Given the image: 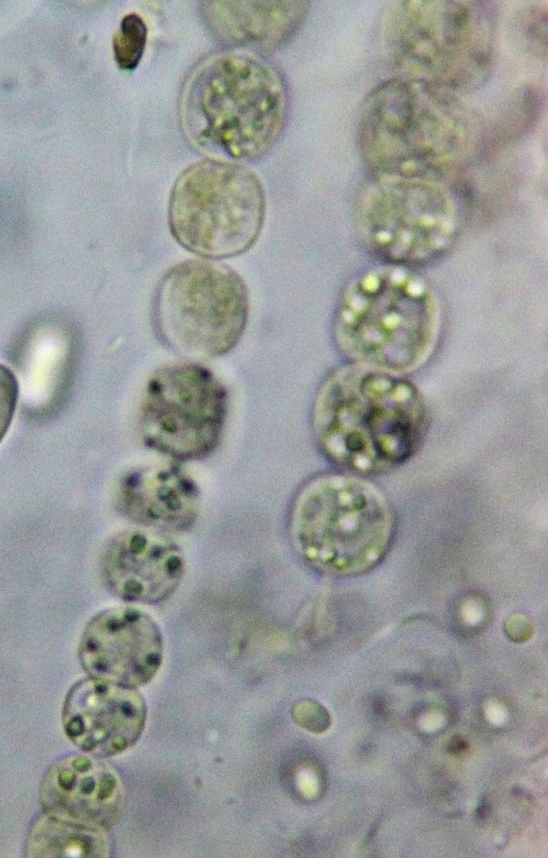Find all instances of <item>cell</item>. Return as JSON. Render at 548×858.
Listing matches in <instances>:
<instances>
[{
  "mask_svg": "<svg viewBox=\"0 0 548 858\" xmlns=\"http://www.w3.org/2000/svg\"><path fill=\"white\" fill-rule=\"evenodd\" d=\"M440 319L427 281L409 267L386 263L347 283L334 312L332 337L352 363L403 375L431 355Z\"/></svg>",
  "mask_w": 548,
  "mask_h": 858,
  "instance_id": "4",
  "label": "cell"
},
{
  "mask_svg": "<svg viewBox=\"0 0 548 858\" xmlns=\"http://www.w3.org/2000/svg\"><path fill=\"white\" fill-rule=\"evenodd\" d=\"M547 5H534L524 16V31L531 47L543 56L546 51Z\"/></svg>",
  "mask_w": 548,
  "mask_h": 858,
  "instance_id": "19",
  "label": "cell"
},
{
  "mask_svg": "<svg viewBox=\"0 0 548 858\" xmlns=\"http://www.w3.org/2000/svg\"><path fill=\"white\" fill-rule=\"evenodd\" d=\"M78 655L89 676L137 688L156 675L163 658V639L146 612L130 606L111 607L87 622Z\"/></svg>",
  "mask_w": 548,
  "mask_h": 858,
  "instance_id": "11",
  "label": "cell"
},
{
  "mask_svg": "<svg viewBox=\"0 0 548 858\" xmlns=\"http://www.w3.org/2000/svg\"><path fill=\"white\" fill-rule=\"evenodd\" d=\"M227 410V391L208 368L195 363L165 365L144 387L141 436L146 447L170 460H201L218 445Z\"/></svg>",
  "mask_w": 548,
  "mask_h": 858,
  "instance_id": "10",
  "label": "cell"
},
{
  "mask_svg": "<svg viewBox=\"0 0 548 858\" xmlns=\"http://www.w3.org/2000/svg\"><path fill=\"white\" fill-rule=\"evenodd\" d=\"M180 463L170 460L125 473L117 491L121 513L133 523L161 533L190 529L198 517L200 493Z\"/></svg>",
  "mask_w": 548,
  "mask_h": 858,
  "instance_id": "15",
  "label": "cell"
},
{
  "mask_svg": "<svg viewBox=\"0 0 548 858\" xmlns=\"http://www.w3.org/2000/svg\"><path fill=\"white\" fill-rule=\"evenodd\" d=\"M311 422L327 461L366 476L391 471L417 451L428 412L418 388L402 375L353 363L322 382Z\"/></svg>",
  "mask_w": 548,
  "mask_h": 858,
  "instance_id": "1",
  "label": "cell"
},
{
  "mask_svg": "<svg viewBox=\"0 0 548 858\" xmlns=\"http://www.w3.org/2000/svg\"><path fill=\"white\" fill-rule=\"evenodd\" d=\"M248 307L246 284L235 270L213 261L188 260L161 280L153 302L154 327L174 351L215 358L241 339Z\"/></svg>",
  "mask_w": 548,
  "mask_h": 858,
  "instance_id": "9",
  "label": "cell"
},
{
  "mask_svg": "<svg viewBox=\"0 0 548 858\" xmlns=\"http://www.w3.org/2000/svg\"><path fill=\"white\" fill-rule=\"evenodd\" d=\"M147 40V26L137 13L126 14L112 37L115 61L121 69L132 71L141 61Z\"/></svg>",
  "mask_w": 548,
  "mask_h": 858,
  "instance_id": "18",
  "label": "cell"
},
{
  "mask_svg": "<svg viewBox=\"0 0 548 858\" xmlns=\"http://www.w3.org/2000/svg\"><path fill=\"white\" fill-rule=\"evenodd\" d=\"M100 570L107 588L119 598L157 604L179 587L185 561L179 546L163 533L127 529L106 542Z\"/></svg>",
  "mask_w": 548,
  "mask_h": 858,
  "instance_id": "14",
  "label": "cell"
},
{
  "mask_svg": "<svg viewBox=\"0 0 548 858\" xmlns=\"http://www.w3.org/2000/svg\"><path fill=\"white\" fill-rule=\"evenodd\" d=\"M355 220L372 254L409 268L444 254L459 228L455 200L438 181L373 174L357 196Z\"/></svg>",
  "mask_w": 548,
  "mask_h": 858,
  "instance_id": "8",
  "label": "cell"
},
{
  "mask_svg": "<svg viewBox=\"0 0 548 858\" xmlns=\"http://www.w3.org/2000/svg\"><path fill=\"white\" fill-rule=\"evenodd\" d=\"M105 832L57 819L46 813L30 825L25 842L26 857H109Z\"/></svg>",
  "mask_w": 548,
  "mask_h": 858,
  "instance_id": "17",
  "label": "cell"
},
{
  "mask_svg": "<svg viewBox=\"0 0 548 858\" xmlns=\"http://www.w3.org/2000/svg\"><path fill=\"white\" fill-rule=\"evenodd\" d=\"M468 748V744L464 739L455 736L449 744V751L454 754L463 753Z\"/></svg>",
  "mask_w": 548,
  "mask_h": 858,
  "instance_id": "20",
  "label": "cell"
},
{
  "mask_svg": "<svg viewBox=\"0 0 548 858\" xmlns=\"http://www.w3.org/2000/svg\"><path fill=\"white\" fill-rule=\"evenodd\" d=\"M310 5L309 1H206L201 10L209 30L223 44L267 51L296 34Z\"/></svg>",
  "mask_w": 548,
  "mask_h": 858,
  "instance_id": "16",
  "label": "cell"
},
{
  "mask_svg": "<svg viewBox=\"0 0 548 858\" xmlns=\"http://www.w3.org/2000/svg\"><path fill=\"white\" fill-rule=\"evenodd\" d=\"M495 28L492 2L406 0L385 7L380 35L400 76L453 93L473 91L488 79Z\"/></svg>",
  "mask_w": 548,
  "mask_h": 858,
  "instance_id": "5",
  "label": "cell"
},
{
  "mask_svg": "<svg viewBox=\"0 0 548 858\" xmlns=\"http://www.w3.org/2000/svg\"><path fill=\"white\" fill-rule=\"evenodd\" d=\"M392 515L381 493L358 475L331 473L308 482L289 515L297 555L312 569L353 577L374 568L385 555Z\"/></svg>",
  "mask_w": 548,
  "mask_h": 858,
  "instance_id": "6",
  "label": "cell"
},
{
  "mask_svg": "<svg viewBox=\"0 0 548 858\" xmlns=\"http://www.w3.org/2000/svg\"><path fill=\"white\" fill-rule=\"evenodd\" d=\"M98 758L70 754L54 761L39 785L43 812L105 832L115 827L125 810L126 790L117 771Z\"/></svg>",
  "mask_w": 548,
  "mask_h": 858,
  "instance_id": "13",
  "label": "cell"
},
{
  "mask_svg": "<svg viewBox=\"0 0 548 858\" xmlns=\"http://www.w3.org/2000/svg\"><path fill=\"white\" fill-rule=\"evenodd\" d=\"M288 111L280 72L266 59L237 50L217 53L198 65L180 105L184 132L196 149L212 159L239 164L272 149Z\"/></svg>",
  "mask_w": 548,
  "mask_h": 858,
  "instance_id": "3",
  "label": "cell"
},
{
  "mask_svg": "<svg viewBox=\"0 0 548 858\" xmlns=\"http://www.w3.org/2000/svg\"><path fill=\"white\" fill-rule=\"evenodd\" d=\"M146 717V704L137 688L89 676L67 693L61 721L65 735L79 749L108 757L136 744Z\"/></svg>",
  "mask_w": 548,
  "mask_h": 858,
  "instance_id": "12",
  "label": "cell"
},
{
  "mask_svg": "<svg viewBox=\"0 0 548 858\" xmlns=\"http://www.w3.org/2000/svg\"><path fill=\"white\" fill-rule=\"evenodd\" d=\"M480 122L452 92L396 76L364 99L358 124L362 157L373 175L439 177L480 151Z\"/></svg>",
  "mask_w": 548,
  "mask_h": 858,
  "instance_id": "2",
  "label": "cell"
},
{
  "mask_svg": "<svg viewBox=\"0 0 548 858\" xmlns=\"http://www.w3.org/2000/svg\"><path fill=\"white\" fill-rule=\"evenodd\" d=\"M266 216L259 178L239 163L206 159L184 169L171 192L168 220L175 240L209 260L247 252Z\"/></svg>",
  "mask_w": 548,
  "mask_h": 858,
  "instance_id": "7",
  "label": "cell"
}]
</instances>
